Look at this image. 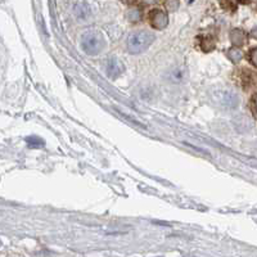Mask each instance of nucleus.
I'll list each match as a JSON object with an SVG mask.
<instances>
[{"label": "nucleus", "mask_w": 257, "mask_h": 257, "mask_svg": "<svg viewBox=\"0 0 257 257\" xmlns=\"http://www.w3.org/2000/svg\"><path fill=\"white\" fill-rule=\"evenodd\" d=\"M81 48L86 54L96 55L106 48V39L100 31L89 28L81 35Z\"/></svg>", "instance_id": "obj_1"}, {"label": "nucleus", "mask_w": 257, "mask_h": 257, "mask_svg": "<svg viewBox=\"0 0 257 257\" xmlns=\"http://www.w3.org/2000/svg\"><path fill=\"white\" fill-rule=\"evenodd\" d=\"M153 41L154 35L152 34L151 31H135V32L129 35V38H127V50L130 51L131 54H139L141 51L147 50V49L151 47Z\"/></svg>", "instance_id": "obj_2"}, {"label": "nucleus", "mask_w": 257, "mask_h": 257, "mask_svg": "<svg viewBox=\"0 0 257 257\" xmlns=\"http://www.w3.org/2000/svg\"><path fill=\"white\" fill-rule=\"evenodd\" d=\"M213 102L225 108H235L238 106V96L229 90H216L213 93Z\"/></svg>", "instance_id": "obj_3"}, {"label": "nucleus", "mask_w": 257, "mask_h": 257, "mask_svg": "<svg viewBox=\"0 0 257 257\" xmlns=\"http://www.w3.org/2000/svg\"><path fill=\"white\" fill-rule=\"evenodd\" d=\"M149 22L154 30H164L168 23L167 13L164 9H153L149 13Z\"/></svg>", "instance_id": "obj_4"}, {"label": "nucleus", "mask_w": 257, "mask_h": 257, "mask_svg": "<svg viewBox=\"0 0 257 257\" xmlns=\"http://www.w3.org/2000/svg\"><path fill=\"white\" fill-rule=\"evenodd\" d=\"M106 71L111 79H116L123 72V65L117 58H110L107 61Z\"/></svg>", "instance_id": "obj_5"}, {"label": "nucleus", "mask_w": 257, "mask_h": 257, "mask_svg": "<svg viewBox=\"0 0 257 257\" xmlns=\"http://www.w3.org/2000/svg\"><path fill=\"white\" fill-rule=\"evenodd\" d=\"M230 40L235 47H242L247 40L246 32L240 28H233L230 31Z\"/></svg>", "instance_id": "obj_6"}, {"label": "nucleus", "mask_w": 257, "mask_h": 257, "mask_svg": "<svg viewBox=\"0 0 257 257\" xmlns=\"http://www.w3.org/2000/svg\"><path fill=\"white\" fill-rule=\"evenodd\" d=\"M226 55H228V58H229L232 62H234V63H238L240 59L243 58V53H242V50L238 48L229 49L228 53H226Z\"/></svg>", "instance_id": "obj_7"}, {"label": "nucleus", "mask_w": 257, "mask_h": 257, "mask_svg": "<svg viewBox=\"0 0 257 257\" xmlns=\"http://www.w3.org/2000/svg\"><path fill=\"white\" fill-rule=\"evenodd\" d=\"M26 141H27L28 147L30 148H41L44 147L45 143L43 139H40L39 137H30L26 139Z\"/></svg>", "instance_id": "obj_8"}, {"label": "nucleus", "mask_w": 257, "mask_h": 257, "mask_svg": "<svg viewBox=\"0 0 257 257\" xmlns=\"http://www.w3.org/2000/svg\"><path fill=\"white\" fill-rule=\"evenodd\" d=\"M248 59H250V62L255 66V67H257V48H254L250 51Z\"/></svg>", "instance_id": "obj_9"}, {"label": "nucleus", "mask_w": 257, "mask_h": 257, "mask_svg": "<svg viewBox=\"0 0 257 257\" xmlns=\"http://www.w3.org/2000/svg\"><path fill=\"white\" fill-rule=\"evenodd\" d=\"M252 110H254V115L257 118V94L254 96V100H252Z\"/></svg>", "instance_id": "obj_10"}, {"label": "nucleus", "mask_w": 257, "mask_h": 257, "mask_svg": "<svg viewBox=\"0 0 257 257\" xmlns=\"http://www.w3.org/2000/svg\"><path fill=\"white\" fill-rule=\"evenodd\" d=\"M251 36H252V38L256 39V40H257V27H255L254 30L251 31Z\"/></svg>", "instance_id": "obj_11"}]
</instances>
